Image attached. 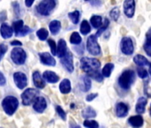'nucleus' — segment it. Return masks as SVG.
<instances>
[{
  "instance_id": "nucleus-32",
  "label": "nucleus",
  "mask_w": 151,
  "mask_h": 128,
  "mask_svg": "<svg viewBox=\"0 0 151 128\" xmlns=\"http://www.w3.org/2000/svg\"><path fill=\"white\" fill-rule=\"evenodd\" d=\"M84 126H86V128H99V124L95 120L86 119L84 121Z\"/></svg>"
},
{
  "instance_id": "nucleus-43",
  "label": "nucleus",
  "mask_w": 151,
  "mask_h": 128,
  "mask_svg": "<svg viewBox=\"0 0 151 128\" xmlns=\"http://www.w3.org/2000/svg\"><path fill=\"white\" fill-rule=\"evenodd\" d=\"M6 20V12L2 11L0 13V22H5Z\"/></svg>"
},
{
  "instance_id": "nucleus-42",
  "label": "nucleus",
  "mask_w": 151,
  "mask_h": 128,
  "mask_svg": "<svg viewBox=\"0 0 151 128\" xmlns=\"http://www.w3.org/2000/svg\"><path fill=\"white\" fill-rule=\"evenodd\" d=\"M98 96V94L97 93H90V94H88L87 96H86V101H92L94 98H96Z\"/></svg>"
},
{
  "instance_id": "nucleus-21",
  "label": "nucleus",
  "mask_w": 151,
  "mask_h": 128,
  "mask_svg": "<svg viewBox=\"0 0 151 128\" xmlns=\"http://www.w3.org/2000/svg\"><path fill=\"white\" fill-rule=\"evenodd\" d=\"M71 90V84L68 79H63L60 84V91L62 93H68Z\"/></svg>"
},
{
  "instance_id": "nucleus-18",
  "label": "nucleus",
  "mask_w": 151,
  "mask_h": 128,
  "mask_svg": "<svg viewBox=\"0 0 151 128\" xmlns=\"http://www.w3.org/2000/svg\"><path fill=\"white\" fill-rule=\"evenodd\" d=\"M128 123L134 128H139L143 125V118L141 116H133L128 119Z\"/></svg>"
},
{
  "instance_id": "nucleus-4",
  "label": "nucleus",
  "mask_w": 151,
  "mask_h": 128,
  "mask_svg": "<svg viewBox=\"0 0 151 128\" xmlns=\"http://www.w3.org/2000/svg\"><path fill=\"white\" fill-rule=\"evenodd\" d=\"M56 2L54 0H44L40 2L37 7V12L44 16H48L51 13V11L55 7Z\"/></svg>"
},
{
  "instance_id": "nucleus-12",
  "label": "nucleus",
  "mask_w": 151,
  "mask_h": 128,
  "mask_svg": "<svg viewBox=\"0 0 151 128\" xmlns=\"http://www.w3.org/2000/svg\"><path fill=\"white\" fill-rule=\"evenodd\" d=\"M46 101L44 97H37L34 101L33 108L37 112L42 113L46 109Z\"/></svg>"
},
{
  "instance_id": "nucleus-25",
  "label": "nucleus",
  "mask_w": 151,
  "mask_h": 128,
  "mask_svg": "<svg viewBox=\"0 0 151 128\" xmlns=\"http://www.w3.org/2000/svg\"><path fill=\"white\" fill-rule=\"evenodd\" d=\"M49 29H50V31L53 35L59 33V31L60 29V22L59 21H56V20L51 22V23L49 24Z\"/></svg>"
},
{
  "instance_id": "nucleus-34",
  "label": "nucleus",
  "mask_w": 151,
  "mask_h": 128,
  "mask_svg": "<svg viewBox=\"0 0 151 128\" xmlns=\"http://www.w3.org/2000/svg\"><path fill=\"white\" fill-rule=\"evenodd\" d=\"M110 17L112 18V20H114L115 22H116L119 18V15H120V11H119V8L118 7H115L113 8L111 11H110Z\"/></svg>"
},
{
  "instance_id": "nucleus-39",
  "label": "nucleus",
  "mask_w": 151,
  "mask_h": 128,
  "mask_svg": "<svg viewBox=\"0 0 151 128\" xmlns=\"http://www.w3.org/2000/svg\"><path fill=\"white\" fill-rule=\"evenodd\" d=\"M56 111H57L58 115L61 117L62 120L66 119V113H65V111L62 109V108L60 106H56Z\"/></svg>"
},
{
  "instance_id": "nucleus-16",
  "label": "nucleus",
  "mask_w": 151,
  "mask_h": 128,
  "mask_svg": "<svg viewBox=\"0 0 151 128\" xmlns=\"http://www.w3.org/2000/svg\"><path fill=\"white\" fill-rule=\"evenodd\" d=\"M32 78H33V82H34V85L39 88V89H42L45 86V83L44 81V79L42 78L40 73L38 71H35L32 75Z\"/></svg>"
},
{
  "instance_id": "nucleus-29",
  "label": "nucleus",
  "mask_w": 151,
  "mask_h": 128,
  "mask_svg": "<svg viewBox=\"0 0 151 128\" xmlns=\"http://www.w3.org/2000/svg\"><path fill=\"white\" fill-rule=\"evenodd\" d=\"M114 69V64L112 63H107L102 69V75L106 78H109L111 75V71Z\"/></svg>"
},
{
  "instance_id": "nucleus-6",
  "label": "nucleus",
  "mask_w": 151,
  "mask_h": 128,
  "mask_svg": "<svg viewBox=\"0 0 151 128\" xmlns=\"http://www.w3.org/2000/svg\"><path fill=\"white\" fill-rule=\"evenodd\" d=\"M27 54L25 51L22 48H14L11 52V58L13 61L18 65H22L26 60Z\"/></svg>"
},
{
  "instance_id": "nucleus-2",
  "label": "nucleus",
  "mask_w": 151,
  "mask_h": 128,
  "mask_svg": "<svg viewBox=\"0 0 151 128\" xmlns=\"http://www.w3.org/2000/svg\"><path fill=\"white\" fill-rule=\"evenodd\" d=\"M134 79H135V72L133 70H125L119 77L118 84L123 89L127 90L131 87L132 84L134 82Z\"/></svg>"
},
{
  "instance_id": "nucleus-8",
  "label": "nucleus",
  "mask_w": 151,
  "mask_h": 128,
  "mask_svg": "<svg viewBox=\"0 0 151 128\" xmlns=\"http://www.w3.org/2000/svg\"><path fill=\"white\" fill-rule=\"evenodd\" d=\"M121 50L126 55L132 54L134 51V46L132 40L130 37H124L121 42Z\"/></svg>"
},
{
  "instance_id": "nucleus-30",
  "label": "nucleus",
  "mask_w": 151,
  "mask_h": 128,
  "mask_svg": "<svg viewBox=\"0 0 151 128\" xmlns=\"http://www.w3.org/2000/svg\"><path fill=\"white\" fill-rule=\"evenodd\" d=\"M87 76L90 77V78H93V79H95V80L98 81V82H101V81L103 80V75L101 74V73L99 72V70L91 71V72L87 73Z\"/></svg>"
},
{
  "instance_id": "nucleus-37",
  "label": "nucleus",
  "mask_w": 151,
  "mask_h": 128,
  "mask_svg": "<svg viewBox=\"0 0 151 128\" xmlns=\"http://www.w3.org/2000/svg\"><path fill=\"white\" fill-rule=\"evenodd\" d=\"M91 86H92L91 79L89 78H84V91L86 92L89 91L91 88Z\"/></svg>"
},
{
  "instance_id": "nucleus-20",
  "label": "nucleus",
  "mask_w": 151,
  "mask_h": 128,
  "mask_svg": "<svg viewBox=\"0 0 151 128\" xmlns=\"http://www.w3.org/2000/svg\"><path fill=\"white\" fill-rule=\"evenodd\" d=\"M147 99L145 97H140L139 98L137 103H136V107H135V109H136V112L138 114H142L144 113L145 111V107L147 105Z\"/></svg>"
},
{
  "instance_id": "nucleus-7",
  "label": "nucleus",
  "mask_w": 151,
  "mask_h": 128,
  "mask_svg": "<svg viewBox=\"0 0 151 128\" xmlns=\"http://www.w3.org/2000/svg\"><path fill=\"white\" fill-rule=\"evenodd\" d=\"M37 91L33 88H29L26 91H24L22 94V103L25 106L30 105L33 101H35L37 95Z\"/></svg>"
},
{
  "instance_id": "nucleus-49",
  "label": "nucleus",
  "mask_w": 151,
  "mask_h": 128,
  "mask_svg": "<svg viewBox=\"0 0 151 128\" xmlns=\"http://www.w3.org/2000/svg\"><path fill=\"white\" fill-rule=\"evenodd\" d=\"M149 114H150V116H151V105H150V109H149Z\"/></svg>"
},
{
  "instance_id": "nucleus-13",
  "label": "nucleus",
  "mask_w": 151,
  "mask_h": 128,
  "mask_svg": "<svg viewBox=\"0 0 151 128\" xmlns=\"http://www.w3.org/2000/svg\"><path fill=\"white\" fill-rule=\"evenodd\" d=\"M39 57H40V60L43 64H45V65L48 66H55L56 61L54 60V58L48 52H41L39 53Z\"/></svg>"
},
{
  "instance_id": "nucleus-23",
  "label": "nucleus",
  "mask_w": 151,
  "mask_h": 128,
  "mask_svg": "<svg viewBox=\"0 0 151 128\" xmlns=\"http://www.w3.org/2000/svg\"><path fill=\"white\" fill-rule=\"evenodd\" d=\"M133 61L139 66H146V65H147V64H149L147 58H145L143 55H140V54H137L133 58Z\"/></svg>"
},
{
  "instance_id": "nucleus-44",
  "label": "nucleus",
  "mask_w": 151,
  "mask_h": 128,
  "mask_svg": "<svg viewBox=\"0 0 151 128\" xmlns=\"http://www.w3.org/2000/svg\"><path fill=\"white\" fill-rule=\"evenodd\" d=\"M5 84H6V78L1 72H0V86H4Z\"/></svg>"
},
{
  "instance_id": "nucleus-14",
  "label": "nucleus",
  "mask_w": 151,
  "mask_h": 128,
  "mask_svg": "<svg viewBox=\"0 0 151 128\" xmlns=\"http://www.w3.org/2000/svg\"><path fill=\"white\" fill-rule=\"evenodd\" d=\"M128 109L129 108L125 103L119 102L116 104V114L119 117H124L128 113Z\"/></svg>"
},
{
  "instance_id": "nucleus-41",
  "label": "nucleus",
  "mask_w": 151,
  "mask_h": 128,
  "mask_svg": "<svg viewBox=\"0 0 151 128\" xmlns=\"http://www.w3.org/2000/svg\"><path fill=\"white\" fill-rule=\"evenodd\" d=\"M145 44L151 48V30H149V32L147 34V40Z\"/></svg>"
},
{
  "instance_id": "nucleus-28",
  "label": "nucleus",
  "mask_w": 151,
  "mask_h": 128,
  "mask_svg": "<svg viewBox=\"0 0 151 128\" xmlns=\"http://www.w3.org/2000/svg\"><path fill=\"white\" fill-rule=\"evenodd\" d=\"M70 43L73 44V45H78L82 42V37H80L79 33L78 32H73L70 36Z\"/></svg>"
},
{
  "instance_id": "nucleus-24",
  "label": "nucleus",
  "mask_w": 151,
  "mask_h": 128,
  "mask_svg": "<svg viewBox=\"0 0 151 128\" xmlns=\"http://www.w3.org/2000/svg\"><path fill=\"white\" fill-rule=\"evenodd\" d=\"M90 22H91V24L93 25V27L95 28V29L101 28V25H102V18L100 15H93V16H92Z\"/></svg>"
},
{
  "instance_id": "nucleus-36",
  "label": "nucleus",
  "mask_w": 151,
  "mask_h": 128,
  "mask_svg": "<svg viewBox=\"0 0 151 128\" xmlns=\"http://www.w3.org/2000/svg\"><path fill=\"white\" fill-rule=\"evenodd\" d=\"M48 45H49V46L51 48V51H52V55H57V48H56V44H55L54 40L49 39L48 40Z\"/></svg>"
},
{
  "instance_id": "nucleus-38",
  "label": "nucleus",
  "mask_w": 151,
  "mask_h": 128,
  "mask_svg": "<svg viewBox=\"0 0 151 128\" xmlns=\"http://www.w3.org/2000/svg\"><path fill=\"white\" fill-rule=\"evenodd\" d=\"M137 73H138L139 77L141 78H146L147 77V72L143 68H138L137 69Z\"/></svg>"
},
{
  "instance_id": "nucleus-10",
  "label": "nucleus",
  "mask_w": 151,
  "mask_h": 128,
  "mask_svg": "<svg viewBox=\"0 0 151 128\" xmlns=\"http://www.w3.org/2000/svg\"><path fill=\"white\" fill-rule=\"evenodd\" d=\"M61 63L64 66V68L68 72H73L74 70V65H73V55L70 52H68L67 54L61 58Z\"/></svg>"
},
{
  "instance_id": "nucleus-26",
  "label": "nucleus",
  "mask_w": 151,
  "mask_h": 128,
  "mask_svg": "<svg viewBox=\"0 0 151 128\" xmlns=\"http://www.w3.org/2000/svg\"><path fill=\"white\" fill-rule=\"evenodd\" d=\"M82 116L85 117V118H91V117H94L96 116V112L95 110L91 108V107H87L83 111H82Z\"/></svg>"
},
{
  "instance_id": "nucleus-33",
  "label": "nucleus",
  "mask_w": 151,
  "mask_h": 128,
  "mask_svg": "<svg viewBox=\"0 0 151 128\" xmlns=\"http://www.w3.org/2000/svg\"><path fill=\"white\" fill-rule=\"evenodd\" d=\"M37 36L38 37V38L42 41L45 40L48 37V31L45 29H40L39 30L37 31Z\"/></svg>"
},
{
  "instance_id": "nucleus-27",
  "label": "nucleus",
  "mask_w": 151,
  "mask_h": 128,
  "mask_svg": "<svg viewBox=\"0 0 151 128\" xmlns=\"http://www.w3.org/2000/svg\"><path fill=\"white\" fill-rule=\"evenodd\" d=\"M80 31L83 35H87L88 33H90L91 31V27H90V24L89 22L86 21V20H84L81 23V26H80Z\"/></svg>"
},
{
  "instance_id": "nucleus-35",
  "label": "nucleus",
  "mask_w": 151,
  "mask_h": 128,
  "mask_svg": "<svg viewBox=\"0 0 151 128\" xmlns=\"http://www.w3.org/2000/svg\"><path fill=\"white\" fill-rule=\"evenodd\" d=\"M109 24V19H108V18H106V19H105V21H104V24H103V25H102V26L100 28V29L97 31V33H96V36H97V37L101 36V35L103 33V31L107 29V28H108Z\"/></svg>"
},
{
  "instance_id": "nucleus-9",
  "label": "nucleus",
  "mask_w": 151,
  "mask_h": 128,
  "mask_svg": "<svg viewBox=\"0 0 151 128\" xmlns=\"http://www.w3.org/2000/svg\"><path fill=\"white\" fill-rule=\"evenodd\" d=\"M14 83L16 84L17 87L20 89L25 88V86H27V83H28L27 76L22 72H15L14 74Z\"/></svg>"
},
{
  "instance_id": "nucleus-15",
  "label": "nucleus",
  "mask_w": 151,
  "mask_h": 128,
  "mask_svg": "<svg viewBox=\"0 0 151 128\" xmlns=\"http://www.w3.org/2000/svg\"><path fill=\"white\" fill-rule=\"evenodd\" d=\"M67 44L64 39H60L58 42V47H57V55L60 59L63 58L67 54Z\"/></svg>"
},
{
  "instance_id": "nucleus-1",
  "label": "nucleus",
  "mask_w": 151,
  "mask_h": 128,
  "mask_svg": "<svg viewBox=\"0 0 151 128\" xmlns=\"http://www.w3.org/2000/svg\"><path fill=\"white\" fill-rule=\"evenodd\" d=\"M80 64H81V69L86 73L98 70L101 67V62L94 58L83 57L80 60Z\"/></svg>"
},
{
  "instance_id": "nucleus-19",
  "label": "nucleus",
  "mask_w": 151,
  "mask_h": 128,
  "mask_svg": "<svg viewBox=\"0 0 151 128\" xmlns=\"http://www.w3.org/2000/svg\"><path fill=\"white\" fill-rule=\"evenodd\" d=\"M0 33L4 38H10L13 36V29L6 23H3L0 28Z\"/></svg>"
},
{
  "instance_id": "nucleus-17",
  "label": "nucleus",
  "mask_w": 151,
  "mask_h": 128,
  "mask_svg": "<svg viewBox=\"0 0 151 128\" xmlns=\"http://www.w3.org/2000/svg\"><path fill=\"white\" fill-rule=\"evenodd\" d=\"M43 78H45V81H47L48 83H52V84H54V83H57L59 81V77L52 71H50V70H47V71H45L44 74H43Z\"/></svg>"
},
{
  "instance_id": "nucleus-3",
  "label": "nucleus",
  "mask_w": 151,
  "mask_h": 128,
  "mask_svg": "<svg viewBox=\"0 0 151 128\" xmlns=\"http://www.w3.org/2000/svg\"><path fill=\"white\" fill-rule=\"evenodd\" d=\"M2 106H3L5 112L7 115L11 116L16 111V109L19 106V101H18L17 98H15L14 96H6L2 101Z\"/></svg>"
},
{
  "instance_id": "nucleus-40",
  "label": "nucleus",
  "mask_w": 151,
  "mask_h": 128,
  "mask_svg": "<svg viewBox=\"0 0 151 128\" xmlns=\"http://www.w3.org/2000/svg\"><path fill=\"white\" fill-rule=\"evenodd\" d=\"M7 52V45L5 44H0V60L2 59L3 55Z\"/></svg>"
},
{
  "instance_id": "nucleus-48",
  "label": "nucleus",
  "mask_w": 151,
  "mask_h": 128,
  "mask_svg": "<svg viewBox=\"0 0 151 128\" xmlns=\"http://www.w3.org/2000/svg\"><path fill=\"white\" fill-rule=\"evenodd\" d=\"M71 128H80V126H78V125H76V124H75V125H74L73 127H71Z\"/></svg>"
},
{
  "instance_id": "nucleus-5",
  "label": "nucleus",
  "mask_w": 151,
  "mask_h": 128,
  "mask_svg": "<svg viewBox=\"0 0 151 128\" xmlns=\"http://www.w3.org/2000/svg\"><path fill=\"white\" fill-rule=\"evenodd\" d=\"M87 50L88 52L93 55H99L101 53V46L99 45L97 42V36L96 35H91L89 36L86 43Z\"/></svg>"
},
{
  "instance_id": "nucleus-45",
  "label": "nucleus",
  "mask_w": 151,
  "mask_h": 128,
  "mask_svg": "<svg viewBox=\"0 0 151 128\" xmlns=\"http://www.w3.org/2000/svg\"><path fill=\"white\" fill-rule=\"evenodd\" d=\"M11 45H18V46H21L22 44L20 42V41H17V40H14V41H12L11 42Z\"/></svg>"
},
{
  "instance_id": "nucleus-47",
  "label": "nucleus",
  "mask_w": 151,
  "mask_h": 128,
  "mask_svg": "<svg viewBox=\"0 0 151 128\" xmlns=\"http://www.w3.org/2000/svg\"><path fill=\"white\" fill-rule=\"evenodd\" d=\"M149 73H150V76H151V63H149Z\"/></svg>"
},
{
  "instance_id": "nucleus-11",
  "label": "nucleus",
  "mask_w": 151,
  "mask_h": 128,
  "mask_svg": "<svg viewBox=\"0 0 151 128\" xmlns=\"http://www.w3.org/2000/svg\"><path fill=\"white\" fill-rule=\"evenodd\" d=\"M124 12L128 18H132L135 12V1L133 0H126L124 3Z\"/></svg>"
},
{
  "instance_id": "nucleus-46",
  "label": "nucleus",
  "mask_w": 151,
  "mask_h": 128,
  "mask_svg": "<svg viewBox=\"0 0 151 128\" xmlns=\"http://www.w3.org/2000/svg\"><path fill=\"white\" fill-rule=\"evenodd\" d=\"M34 3V0H30V1H25V5L28 6V7H30L31 5Z\"/></svg>"
},
{
  "instance_id": "nucleus-31",
  "label": "nucleus",
  "mask_w": 151,
  "mask_h": 128,
  "mask_svg": "<svg viewBox=\"0 0 151 128\" xmlns=\"http://www.w3.org/2000/svg\"><path fill=\"white\" fill-rule=\"evenodd\" d=\"M68 17L74 24H78L79 22V18H80V13L78 11H74L68 14Z\"/></svg>"
},
{
  "instance_id": "nucleus-22",
  "label": "nucleus",
  "mask_w": 151,
  "mask_h": 128,
  "mask_svg": "<svg viewBox=\"0 0 151 128\" xmlns=\"http://www.w3.org/2000/svg\"><path fill=\"white\" fill-rule=\"evenodd\" d=\"M13 29H14V32H15V35L17 37H20L22 31L24 29V26H23V21L22 20H19V21H16L13 23Z\"/></svg>"
}]
</instances>
